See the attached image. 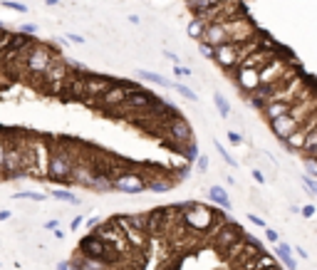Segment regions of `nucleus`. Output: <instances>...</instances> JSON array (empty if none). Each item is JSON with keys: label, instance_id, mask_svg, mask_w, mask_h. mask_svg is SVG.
Returning <instances> with one entry per match:
<instances>
[{"label": "nucleus", "instance_id": "nucleus-39", "mask_svg": "<svg viewBox=\"0 0 317 270\" xmlns=\"http://www.w3.org/2000/svg\"><path fill=\"white\" fill-rule=\"evenodd\" d=\"M250 176H253V181H255V183H260V186L268 181V179H265V174H263L260 169H253V171H250Z\"/></svg>", "mask_w": 317, "mask_h": 270}, {"label": "nucleus", "instance_id": "nucleus-26", "mask_svg": "<svg viewBox=\"0 0 317 270\" xmlns=\"http://www.w3.org/2000/svg\"><path fill=\"white\" fill-rule=\"evenodd\" d=\"M226 136H228V144H230V146H243V144H246L243 134H241V132H235V129H228Z\"/></svg>", "mask_w": 317, "mask_h": 270}, {"label": "nucleus", "instance_id": "nucleus-5", "mask_svg": "<svg viewBox=\"0 0 317 270\" xmlns=\"http://www.w3.org/2000/svg\"><path fill=\"white\" fill-rule=\"evenodd\" d=\"M156 102H158V97H156L154 92H149V90H144V87L139 85L136 90L129 92V97H127L122 104H119L112 114H114V117H122V119H129V117H134V114H141V112L151 109Z\"/></svg>", "mask_w": 317, "mask_h": 270}, {"label": "nucleus", "instance_id": "nucleus-11", "mask_svg": "<svg viewBox=\"0 0 317 270\" xmlns=\"http://www.w3.org/2000/svg\"><path fill=\"white\" fill-rule=\"evenodd\" d=\"M146 171V191H151V194H166V191H171L179 181L174 176V171H166V169H149L144 166Z\"/></svg>", "mask_w": 317, "mask_h": 270}, {"label": "nucleus", "instance_id": "nucleus-30", "mask_svg": "<svg viewBox=\"0 0 317 270\" xmlns=\"http://www.w3.org/2000/svg\"><path fill=\"white\" fill-rule=\"evenodd\" d=\"M275 258L283 263V268H285V270H297V263H295L293 253H290V255H275Z\"/></svg>", "mask_w": 317, "mask_h": 270}, {"label": "nucleus", "instance_id": "nucleus-9", "mask_svg": "<svg viewBox=\"0 0 317 270\" xmlns=\"http://www.w3.org/2000/svg\"><path fill=\"white\" fill-rule=\"evenodd\" d=\"M161 134L171 141V149H174V151H176L179 146L188 144V141H196V136H193V127H191V122L183 117V114L174 117V119L161 129Z\"/></svg>", "mask_w": 317, "mask_h": 270}, {"label": "nucleus", "instance_id": "nucleus-46", "mask_svg": "<svg viewBox=\"0 0 317 270\" xmlns=\"http://www.w3.org/2000/svg\"><path fill=\"white\" fill-rule=\"evenodd\" d=\"M52 236H55L57 241H62V238H65V230H62V228H57V230H52Z\"/></svg>", "mask_w": 317, "mask_h": 270}, {"label": "nucleus", "instance_id": "nucleus-23", "mask_svg": "<svg viewBox=\"0 0 317 270\" xmlns=\"http://www.w3.org/2000/svg\"><path fill=\"white\" fill-rule=\"evenodd\" d=\"M174 92H179V97H183V99H188V102H198V94H196L188 85L176 82V85H174Z\"/></svg>", "mask_w": 317, "mask_h": 270}, {"label": "nucleus", "instance_id": "nucleus-49", "mask_svg": "<svg viewBox=\"0 0 317 270\" xmlns=\"http://www.w3.org/2000/svg\"><path fill=\"white\" fill-rule=\"evenodd\" d=\"M45 3H47V5H57V3H60V0H45Z\"/></svg>", "mask_w": 317, "mask_h": 270}, {"label": "nucleus", "instance_id": "nucleus-22", "mask_svg": "<svg viewBox=\"0 0 317 270\" xmlns=\"http://www.w3.org/2000/svg\"><path fill=\"white\" fill-rule=\"evenodd\" d=\"M127 221L134 225V228H139V230H144L146 233V223H149V213H129L127 216ZM149 236V233H146Z\"/></svg>", "mask_w": 317, "mask_h": 270}, {"label": "nucleus", "instance_id": "nucleus-13", "mask_svg": "<svg viewBox=\"0 0 317 270\" xmlns=\"http://www.w3.org/2000/svg\"><path fill=\"white\" fill-rule=\"evenodd\" d=\"M114 221H116V225L122 228V233L127 236V241L132 243V248L136 250H144L146 248V243H149V236L144 233V230H139V228H134L129 221H127V216H114Z\"/></svg>", "mask_w": 317, "mask_h": 270}, {"label": "nucleus", "instance_id": "nucleus-34", "mask_svg": "<svg viewBox=\"0 0 317 270\" xmlns=\"http://www.w3.org/2000/svg\"><path fill=\"white\" fill-rule=\"evenodd\" d=\"M37 30H40V27H37L35 22H23V25H20V32H25V35H30V37H35Z\"/></svg>", "mask_w": 317, "mask_h": 270}, {"label": "nucleus", "instance_id": "nucleus-32", "mask_svg": "<svg viewBox=\"0 0 317 270\" xmlns=\"http://www.w3.org/2000/svg\"><path fill=\"white\" fill-rule=\"evenodd\" d=\"M290 253H295L293 250V246H288V243H275V255H290Z\"/></svg>", "mask_w": 317, "mask_h": 270}, {"label": "nucleus", "instance_id": "nucleus-35", "mask_svg": "<svg viewBox=\"0 0 317 270\" xmlns=\"http://www.w3.org/2000/svg\"><path fill=\"white\" fill-rule=\"evenodd\" d=\"M193 72H191V67H186V65H174V77H191Z\"/></svg>", "mask_w": 317, "mask_h": 270}, {"label": "nucleus", "instance_id": "nucleus-36", "mask_svg": "<svg viewBox=\"0 0 317 270\" xmlns=\"http://www.w3.org/2000/svg\"><path fill=\"white\" fill-rule=\"evenodd\" d=\"M65 37H67V43H72V45H85V37L77 35V32H67Z\"/></svg>", "mask_w": 317, "mask_h": 270}, {"label": "nucleus", "instance_id": "nucleus-18", "mask_svg": "<svg viewBox=\"0 0 317 270\" xmlns=\"http://www.w3.org/2000/svg\"><path fill=\"white\" fill-rule=\"evenodd\" d=\"M50 196L55 201H62V203H69V206H79V203H82L69 188H50Z\"/></svg>", "mask_w": 317, "mask_h": 270}, {"label": "nucleus", "instance_id": "nucleus-25", "mask_svg": "<svg viewBox=\"0 0 317 270\" xmlns=\"http://www.w3.org/2000/svg\"><path fill=\"white\" fill-rule=\"evenodd\" d=\"M300 183L305 186V191H307V196H317V179H312V176H300Z\"/></svg>", "mask_w": 317, "mask_h": 270}, {"label": "nucleus", "instance_id": "nucleus-47", "mask_svg": "<svg viewBox=\"0 0 317 270\" xmlns=\"http://www.w3.org/2000/svg\"><path fill=\"white\" fill-rule=\"evenodd\" d=\"M10 216H13L10 211H0V221H10Z\"/></svg>", "mask_w": 317, "mask_h": 270}, {"label": "nucleus", "instance_id": "nucleus-8", "mask_svg": "<svg viewBox=\"0 0 317 270\" xmlns=\"http://www.w3.org/2000/svg\"><path fill=\"white\" fill-rule=\"evenodd\" d=\"M139 85H134V82H127V80H116L114 82V87L112 90H107L97 102H94V107L97 109H102V112H107V114H112L119 104H122L127 97H129V92L132 90H136Z\"/></svg>", "mask_w": 317, "mask_h": 270}, {"label": "nucleus", "instance_id": "nucleus-42", "mask_svg": "<svg viewBox=\"0 0 317 270\" xmlns=\"http://www.w3.org/2000/svg\"><path fill=\"white\" fill-rule=\"evenodd\" d=\"M99 223H102V221H99V218H97V216H92V218H87V221H85V225H87V228H90V230H94V228H97V225H99Z\"/></svg>", "mask_w": 317, "mask_h": 270}, {"label": "nucleus", "instance_id": "nucleus-15", "mask_svg": "<svg viewBox=\"0 0 317 270\" xmlns=\"http://www.w3.org/2000/svg\"><path fill=\"white\" fill-rule=\"evenodd\" d=\"M206 194H208V199L218 206V208H223V211H230L233 208V201H230V196H228V191L223 188V186H208V191H206Z\"/></svg>", "mask_w": 317, "mask_h": 270}, {"label": "nucleus", "instance_id": "nucleus-41", "mask_svg": "<svg viewBox=\"0 0 317 270\" xmlns=\"http://www.w3.org/2000/svg\"><path fill=\"white\" fill-rule=\"evenodd\" d=\"M82 225H85V218H82V216H74V218H72V223H69V228H72V230H79Z\"/></svg>", "mask_w": 317, "mask_h": 270}, {"label": "nucleus", "instance_id": "nucleus-2", "mask_svg": "<svg viewBox=\"0 0 317 270\" xmlns=\"http://www.w3.org/2000/svg\"><path fill=\"white\" fill-rule=\"evenodd\" d=\"M57 55H60V52H57L52 45H47V43H35V45L30 47V52H27L23 77H25V80H30V77H32V82H35V87H37L40 80H43V74H45V69L50 67V62H52Z\"/></svg>", "mask_w": 317, "mask_h": 270}, {"label": "nucleus", "instance_id": "nucleus-21", "mask_svg": "<svg viewBox=\"0 0 317 270\" xmlns=\"http://www.w3.org/2000/svg\"><path fill=\"white\" fill-rule=\"evenodd\" d=\"M213 146H216V151H218V157H221V159H223V161H226L230 169H238V161L230 157V151H228V149H226V146H223L218 139H213Z\"/></svg>", "mask_w": 317, "mask_h": 270}, {"label": "nucleus", "instance_id": "nucleus-33", "mask_svg": "<svg viewBox=\"0 0 317 270\" xmlns=\"http://www.w3.org/2000/svg\"><path fill=\"white\" fill-rule=\"evenodd\" d=\"M265 241L272 243V246H275V243H280V233H277L275 228H265Z\"/></svg>", "mask_w": 317, "mask_h": 270}, {"label": "nucleus", "instance_id": "nucleus-1", "mask_svg": "<svg viewBox=\"0 0 317 270\" xmlns=\"http://www.w3.org/2000/svg\"><path fill=\"white\" fill-rule=\"evenodd\" d=\"M181 221L193 230V233H211L216 228V223H221L226 218V211L218 208L213 211L211 206L201 203V201H186V203H176Z\"/></svg>", "mask_w": 317, "mask_h": 270}, {"label": "nucleus", "instance_id": "nucleus-6", "mask_svg": "<svg viewBox=\"0 0 317 270\" xmlns=\"http://www.w3.org/2000/svg\"><path fill=\"white\" fill-rule=\"evenodd\" d=\"M112 188L119 191V194H127V196H136L141 191H146V171L144 166H124L114 179H112Z\"/></svg>", "mask_w": 317, "mask_h": 270}, {"label": "nucleus", "instance_id": "nucleus-19", "mask_svg": "<svg viewBox=\"0 0 317 270\" xmlns=\"http://www.w3.org/2000/svg\"><path fill=\"white\" fill-rule=\"evenodd\" d=\"M176 151H179V157H183V161H186V164H196L198 154H201V151H198V144H196V141H188V144L179 146Z\"/></svg>", "mask_w": 317, "mask_h": 270}, {"label": "nucleus", "instance_id": "nucleus-24", "mask_svg": "<svg viewBox=\"0 0 317 270\" xmlns=\"http://www.w3.org/2000/svg\"><path fill=\"white\" fill-rule=\"evenodd\" d=\"M13 199H27V201H35V203H43L47 196L45 194H40V191H18V194Z\"/></svg>", "mask_w": 317, "mask_h": 270}, {"label": "nucleus", "instance_id": "nucleus-45", "mask_svg": "<svg viewBox=\"0 0 317 270\" xmlns=\"http://www.w3.org/2000/svg\"><path fill=\"white\" fill-rule=\"evenodd\" d=\"M55 270H72V268H69V260H60Z\"/></svg>", "mask_w": 317, "mask_h": 270}, {"label": "nucleus", "instance_id": "nucleus-28", "mask_svg": "<svg viewBox=\"0 0 317 270\" xmlns=\"http://www.w3.org/2000/svg\"><path fill=\"white\" fill-rule=\"evenodd\" d=\"M0 5L3 8H8V10H15V13H27V5H23V3H18V0H0Z\"/></svg>", "mask_w": 317, "mask_h": 270}, {"label": "nucleus", "instance_id": "nucleus-10", "mask_svg": "<svg viewBox=\"0 0 317 270\" xmlns=\"http://www.w3.org/2000/svg\"><path fill=\"white\" fill-rule=\"evenodd\" d=\"M114 77H107V74H94V72H87L85 74V104H90V107H94V102L107 92V90H112L114 87Z\"/></svg>", "mask_w": 317, "mask_h": 270}, {"label": "nucleus", "instance_id": "nucleus-7", "mask_svg": "<svg viewBox=\"0 0 317 270\" xmlns=\"http://www.w3.org/2000/svg\"><path fill=\"white\" fill-rule=\"evenodd\" d=\"M243 225L241 223H235V221H228V218H223L216 228H213V246H216V250H221V253H226L233 243H238L243 238Z\"/></svg>", "mask_w": 317, "mask_h": 270}, {"label": "nucleus", "instance_id": "nucleus-14", "mask_svg": "<svg viewBox=\"0 0 317 270\" xmlns=\"http://www.w3.org/2000/svg\"><path fill=\"white\" fill-rule=\"evenodd\" d=\"M268 127H270V132L275 134V139L277 141H285L300 124L290 117V114H283V117H277V119H272V122H268Z\"/></svg>", "mask_w": 317, "mask_h": 270}, {"label": "nucleus", "instance_id": "nucleus-16", "mask_svg": "<svg viewBox=\"0 0 317 270\" xmlns=\"http://www.w3.org/2000/svg\"><path fill=\"white\" fill-rule=\"evenodd\" d=\"M136 77H139V80H144V82H151V85H158V87H164V90H174V85L176 82H171V80H166V77H161V74H158V72H151V69H136L134 72Z\"/></svg>", "mask_w": 317, "mask_h": 270}, {"label": "nucleus", "instance_id": "nucleus-37", "mask_svg": "<svg viewBox=\"0 0 317 270\" xmlns=\"http://www.w3.org/2000/svg\"><path fill=\"white\" fill-rule=\"evenodd\" d=\"M300 213H302V218H315L317 208H315L312 203H307V206H300Z\"/></svg>", "mask_w": 317, "mask_h": 270}, {"label": "nucleus", "instance_id": "nucleus-3", "mask_svg": "<svg viewBox=\"0 0 317 270\" xmlns=\"http://www.w3.org/2000/svg\"><path fill=\"white\" fill-rule=\"evenodd\" d=\"M67 74H69V62H67V57L57 55V57L50 62V67L45 69V74H43V80H40L37 90L45 92V94H50V97H62Z\"/></svg>", "mask_w": 317, "mask_h": 270}, {"label": "nucleus", "instance_id": "nucleus-38", "mask_svg": "<svg viewBox=\"0 0 317 270\" xmlns=\"http://www.w3.org/2000/svg\"><path fill=\"white\" fill-rule=\"evenodd\" d=\"M248 223H253V225H258V228H263V230L268 228V225H265V221H263L260 216H255V213H248Z\"/></svg>", "mask_w": 317, "mask_h": 270}, {"label": "nucleus", "instance_id": "nucleus-48", "mask_svg": "<svg viewBox=\"0 0 317 270\" xmlns=\"http://www.w3.org/2000/svg\"><path fill=\"white\" fill-rule=\"evenodd\" d=\"M265 270H283V265H280V263H275V265H270V268H265Z\"/></svg>", "mask_w": 317, "mask_h": 270}, {"label": "nucleus", "instance_id": "nucleus-4", "mask_svg": "<svg viewBox=\"0 0 317 270\" xmlns=\"http://www.w3.org/2000/svg\"><path fill=\"white\" fill-rule=\"evenodd\" d=\"M77 250L82 253L85 258H90V260H97V263H104V265H119L124 260V255H119L112 246H107L102 238H97L94 233H90V236H85L82 241H79V246H77Z\"/></svg>", "mask_w": 317, "mask_h": 270}, {"label": "nucleus", "instance_id": "nucleus-40", "mask_svg": "<svg viewBox=\"0 0 317 270\" xmlns=\"http://www.w3.org/2000/svg\"><path fill=\"white\" fill-rule=\"evenodd\" d=\"M164 57H166L169 62H174V65H181V57H179L174 50H164Z\"/></svg>", "mask_w": 317, "mask_h": 270}, {"label": "nucleus", "instance_id": "nucleus-31", "mask_svg": "<svg viewBox=\"0 0 317 270\" xmlns=\"http://www.w3.org/2000/svg\"><path fill=\"white\" fill-rule=\"evenodd\" d=\"M198 52H201L206 60H213V57H216V47H211L208 43H198Z\"/></svg>", "mask_w": 317, "mask_h": 270}, {"label": "nucleus", "instance_id": "nucleus-44", "mask_svg": "<svg viewBox=\"0 0 317 270\" xmlns=\"http://www.w3.org/2000/svg\"><path fill=\"white\" fill-rule=\"evenodd\" d=\"M293 250H295V253H297V258H302V260H307V258H310V255H307V250H305L302 246H297V248H293Z\"/></svg>", "mask_w": 317, "mask_h": 270}, {"label": "nucleus", "instance_id": "nucleus-27", "mask_svg": "<svg viewBox=\"0 0 317 270\" xmlns=\"http://www.w3.org/2000/svg\"><path fill=\"white\" fill-rule=\"evenodd\" d=\"M302 166H305V174L317 179V159H310V157H302Z\"/></svg>", "mask_w": 317, "mask_h": 270}, {"label": "nucleus", "instance_id": "nucleus-12", "mask_svg": "<svg viewBox=\"0 0 317 270\" xmlns=\"http://www.w3.org/2000/svg\"><path fill=\"white\" fill-rule=\"evenodd\" d=\"M230 77H233V85L241 90L246 97H250L260 87V72L253 69V67H235L230 72Z\"/></svg>", "mask_w": 317, "mask_h": 270}, {"label": "nucleus", "instance_id": "nucleus-20", "mask_svg": "<svg viewBox=\"0 0 317 270\" xmlns=\"http://www.w3.org/2000/svg\"><path fill=\"white\" fill-rule=\"evenodd\" d=\"M213 104H216V109H218V117H221V119H228V117H230V102H228L223 94L216 92V94H213Z\"/></svg>", "mask_w": 317, "mask_h": 270}, {"label": "nucleus", "instance_id": "nucleus-43", "mask_svg": "<svg viewBox=\"0 0 317 270\" xmlns=\"http://www.w3.org/2000/svg\"><path fill=\"white\" fill-rule=\"evenodd\" d=\"M60 228V221L52 218V221H45V230H57Z\"/></svg>", "mask_w": 317, "mask_h": 270}, {"label": "nucleus", "instance_id": "nucleus-29", "mask_svg": "<svg viewBox=\"0 0 317 270\" xmlns=\"http://www.w3.org/2000/svg\"><path fill=\"white\" fill-rule=\"evenodd\" d=\"M196 169H198V174H208V169H211V161L204 151L198 154V159H196Z\"/></svg>", "mask_w": 317, "mask_h": 270}, {"label": "nucleus", "instance_id": "nucleus-17", "mask_svg": "<svg viewBox=\"0 0 317 270\" xmlns=\"http://www.w3.org/2000/svg\"><path fill=\"white\" fill-rule=\"evenodd\" d=\"M206 27H208V22L204 20V18H193L191 22H188V37H193L196 43H201L204 40V35H206Z\"/></svg>", "mask_w": 317, "mask_h": 270}]
</instances>
